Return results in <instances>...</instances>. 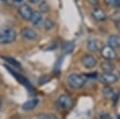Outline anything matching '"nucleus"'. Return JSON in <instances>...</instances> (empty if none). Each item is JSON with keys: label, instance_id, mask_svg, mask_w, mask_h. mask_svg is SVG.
<instances>
[{"label": "nucleus", "instance_id": "1", "mask_svg": "<svg viewBox=\"0 0 120 119\" xmlns=\"http://www.w3.org/2000/svg\"><path fill=\"white\" fill-rule=\"evenodd\" d=\"M68 86L73 90H79L84 86L86 82V76L79 73H71L67 77Z\"/></svg>", "mask_w": 120, "mask_h": 119}, {"label": "nucleus", "instance_id": "2", "mask_svg": "<svg viewBox=\"0 0 120 119\" xmlns=\"http://www.w3.org/2000/svg\"><path fill=\"white\" fill-rule=\"evenodd\" d=\"M17 38V33L8 26L0 27V44H10Z\"/></svg>", "mask_w": 120, "mask_h": 119}, {"label": "nucleus", "instance_id": "3", "mask_svg": "<svg viewBox=\"0 0 120 119\" xmlns=\"http://www.w3.org/2000/svg\"><path fill=\"white\" fill-rule=\"evenodd\" d=\"M73 105V100L72 98L67 95V94H62L60 95L56 101H55V106L56 108L61 111V112H66V111H68Z\"/></svg>", "mask_w": 120, "mask_h": 119}, {"label": "nucleus", "instance_id": "4", "mask_svg": "<svg viewBox=\"0 0 120 119\" xmlns=\"http://www.w3.org/2000/svg\"><path fill=\"white\" fill-rule=\"evenodd\" d=\"M98 80L105 86H110V85H112V84H113V83L118 82V77L113 72L101 73V74L98 75Z\"/></svg>", "mask_w": 120, "mask_h": 119}, {"label": "nucleus", "instance_id": "5", "mask_svg": "<svg viewBox=\"0 0 120 119\" xmlns=\"http://www.w3.org/2000/svg\"><path fill=\"white\" fill-rule=\"evenodd\" d=\"M99 53L101 55L102 58H104L105 60L108 61H112L116 58V52L115 49L112 48L109 45H104L100 48L99 50Z\"/></svg>", "mask_w": 120, "mask_h": 119}, {"label": "nucleus", "instance_id": "6", "mask_svg": "<svg viewBox=\"0 0 120 119\" xmlns=\"http://www.w3.org/2000/svg\"><path fill=\"white\" fill-rule=\"evenodd\" d=\"M81 63L82 65L87 68V69H92L94 68L97 64H98V61L96 59V57L92 54V53H85L82 56L81 58Z\"/></svg>", "mask_w": 120, "mask_h": 119}, {"label": "nucleus", "instance_id": "7", "mask_svg": "<svg viewBox=\"0 0 120 119\" xmlns=\"http://www.w3.org/2000/svg\"><path fill=\"white\" fill-rule=\"evenodd\" d=\"M91 17L98 22H105L107 19V13L105 12V10L99 7H93L92 11H91Z\"/></svg>", "mask_w": 120, "mask_h": 119}, {"label": "nucleus", "instance_id": "8", "mask_svg": "<svg viewBox=\"0 0 120 119\" xmlns=\"http://www.w3.org/2000/svg\"><path fill=\"white\" fill-rule=\"evenodd\" d=\"M18 12L20 14V16L25 20V21H30L32 16H33V12L34 10L31 8V7H29L27 4H22L18 8Z\"/></svg>", "mask_w": 120, "mask_h": 119}, {"label": "nucleus", "instance_id": "9", "mask_svg": "<svg viewBox=\"0 0 120 119\" xmlns=\"http://www.w3.org/2000/svg\"><path fill=\"white\" fill-rule=\"evenodd\" d=\"M21 36L24 38V39H27V40H36L38 38V34L37 32L30 28V27H24L21 30Z\"/></svg>", "mask_w": 120, "mask_h": 119}, {"label": "nucleus", "instance_id": "10", "mask_svg": "<svg viewBox=\"0 0 120 119\" xmlns=\"http://www.w3.org/2000/svg\"><path fill=\"white\" fill-rule=\"evenodd\" d=\"M99 67L102 70L103 73H110V72H113L114 70V64L112 61H108V60H104L99 64Z\"/></svg>", "mask_w": 120, "mask_h": 119}, {"label": "nucleus", "instance_id": "11", "mask_svg": "<svg viewBox=\"0 0 120 119\" xmlns=\"http://www.w3.org/2000/svg\"><path fill=\"white\" fill-rule=\"evenodd\" d=\"M39 103V99L37 98V97H34V98H31V99H28L27 101H25L22 106V109L23 111H31L33 109H35L38 104Z\"/></svg>", "mask_w": 120, "mask_h": 119}, {"label": "nucleus", "instance_id": "12", "mask_svg": "<svg viewBox=\"0 0 120 119\" xmlns=\"http://www.w3.org/2000/svg\"><path fill=\"white\" fill-rule=\"evenodd\" d=\"M107 45L111 46L113 49L120 48V36H118V35H111L108 37Z\"/></svg>", "mask_w": 120, "mask_h": 119}, {"label": "nucleus", "instance_id": "13", "mask_svg": "<svg viewBox=\"0 0 120 119\" xmlns=\"http://www.w3.org/2000/svg\"><path fill=\"white\" fill-rule=\"evenodd\" d=\"M30 22H31L32 24L35 25V26L40 25V24L43 22V16H42V13H41L39 10L34 11V12H33V16H32Z\"/></svg>", "mask_w": 120, "mask_h": 119}, {"label": "nucleus", "instance_id": "14", "mask_svg": "<svg viewBox=\"0 0 120 119\" xmlns=\"http://www.w3.org/2000/svg\"><path fill=\"white\" fill-rule=\"evenodd\" d=\"M86 48L90 52H97L98 51V41L95 38H89L86 42Z\"/></svg>", "mask_w": 120, "mask_h": 119}, {"label": "nucleus", "instance_id": "15", "mask_svg": "<svg viewBox=\"0 0 120 119\" xmlns=\"http://www.w3.org/2000/svg\"><path fill=\"white\" fill-rule=\"evenodd\" d=\"M6 67H7V69H8V70H9V71H10V72L12 73V75H13V76H14L15 78H17V80H18V81H19V82H20L21 83L24 84L25 86H28V85H29L28 82H27V81H26V80H25V79H24L23 77H22L21 75H19V74H18L17 72H14V71H13V70H12V69H11L10 67H8V66H6Z\"/></svg>", "mask_w": 120, "mask_h": 119}, {"label": "nucleus", "instance_id": "16", "mask_svg": "<svg viewBox=\"0 0 120 119\" xmlns=\"http://www.w3.org/2000/svg\"><path fill=\"white\" fill-rule=\"evenodd\" d=\"M110 19L114 23V25L117 24V23H119L120 22V10L119 9H116L115 11H113L111 14V16H110Z\"/></svg>", "mask_w": 120, "mask_h": 119}, {"label": "nucleus", "instance_id": "17", "mask_svg": "<svg viewBox=\"0 0 120 119\" xmlns=\"http://www.w3.org/2000/svg\"><path fill=\"white\" fill-rule=\"evenodd\" d=\"M43 24H44V28L45 30L49 31L51 29H52V27L54 26V22L51 19H46L44 22H43Z\"/></svg>", "mask_w": 120, "mask_h": 119}, {"label": "nucleus", "instance_id": "18", "mask_svg": "<svg viewBox=\"0 0 120 119\" xmlns=\"http://www.w3.org/2000/svg\"><path fill=\"white\" fill-rule=\"evenodd\" d=\"M37 119H57L55 115L52 113H39L37 115Z\"/></svg>", "mask_w": 120, "mask_h": 119}, {"label": "nucleus", "instance_id": "19", "mask_svg": "<svg viewBox=\"0 0 120 119\" xmlns=\"http://www.w3.org/2000/svg\"><path fill=\"white\" fill-rule=\"evenodd\" d=\"M73 49H74V44H73V42H68V43H66V44L64 45V48H63V50H64V52H65L66 53H70V52L73 51Z\"/></svg>", "mask_w": 120, "mask_h": 119}, {"label": "nucleus", "instance_id": "20", "mask_svg": "<svg viewBox=\"0 0 120 119\" xmlns=\"http://www.w3.org/2000/svg\"><path fill=\"white\" fill-rule=\"evenodd\" d=\"M6 61H8V63H10L11 65H13V66H15V67H21V64L16 60V59H14V58H12V57H3Z\"/></svg>", "mask_w": 120, "mask_h": 119}, {"label": "nucleus", "instance_id": "21", "mask_svg": "<svg viewBox=\"0 0 120 119\" xmlns=\"http://www.w3.org/2000/svg\"><path fill=\"white\" fill-rule=\"evenodd\" d=\"M103 95L105 97H113L114 96V92L109 86H105V88L103 89Z\"/></svg>", "mask_w": 120, "mask_h": 119}, {"label": "nucleus", "instance_id": "22", "mask_svg": "<svg viewBox=\"0 0 120 119\" xmlns=\"http://www.w3.org/2000/svg\"><path fill=\"white\" fill-rule=\"evenodd\" d=\"M49 10V5L47 4V2L45 1H42L40 4H39V11L42 13V12H46Z\"/></svg>", "mask_w": 120, "mask_h": 119}, {"label": "nucleus", "instance_id": "23", "mask_svg": "<svg viewBox=\"0 0 120 119\" xmlns=\"http://www.w3.org/2000/svg\"><path fill=\"white\" fill-rule=\"evenodd\" d=\"M98 118L99 119H112V116L108 113V112H102L98 114Z\"/></svg>", "mask_w": 120, "mask_h": 119}, {"label": "nucleus", "instance_id": "24", "mask_svg": "<svg viewBox=\"0 0 120 119\" xmlns=\"http://www.w3.org/2000/svg\"><path fill=\"white\" fill-rule=\"evenodd\" d=\"M86 2L88 3V5L92 6L93 7H96L98 6V0H86Z\"/></svg>", "mask_w": 120, "mask_h": 119}, {"label": "nucleus", "instance_id": "25", "mask_svg": "<svg viewBox=\"0 0 120 119\" xmlns=\"http://www.w3.org/2000/svg\"><path fill=\"white\" fill-rule=\"evenodd\" d=\"M112 7H113L116 8V9L120 8V0H114V1H113V4H112Z\"/></svg>", "mask_w": 120, "mask_h": 119}, {"label": "nucleus", "instance_id": "26", "mask_svg": "<svg viewBox=\"0 0 120 119\" xmlns=\"http://www.w3.org/2000/svg\"><path fill=\"white\" fill-rule=\"evenodd\" d=\"M113 1L114 0H103V3L106 5V6H112V4H113Z\"/></svg>", "mask_w": 120, "mask_h": 119}, {"label": "nucleus", "instance_id": "27", "mask_svg": "<svg viewBox=\"0 0 120 119\" xmlns=\"http://www.w3.org/2000/svg\"><path fill=\"white\" fill-rule=\"evenodd\" d=\"M30 3H32V4H37V3H38V2H40L41 0H28Z\"/></svg>", "mask_w": 120, "mask_h": 119}, {"label": "nucleus", "instance_id": "28", "mask_svg": "<svg viewBox=\"0 0 120 119\" xmlns=\"http://www.w3.org/2000/svg\"><path fill=\"white\" fill-rule=\"evenodd\" d=\"M115 27L120 31V22H119V23H117V24H115Z\"/></svg>", "mask_w": 120, "mask_h": 119}, {"label": "nucleus", "instance_id": "29", "mask_svg": "<svg viewBox=\"0 0 120 119\" xmlns=\"http://www.w3.org/2000/svg\"><path fill=\"white\" fill-rule=\"evenodd\" d=\"M13 1H14V2H18V3H19V2H22V0H13Z\"/></svg>", "mask_w": 120, "mask_h": 119}, {"label": "nucleus", "instance_id": "30", "mask_svg": "<svg viewBox=\"0 0 120 119\" xmlns=\"http://www.w3.org/2000/svg\"><path fill=\"white\" fill-rule=\"evenodd\" d=\"M1 106H2V100H1V98H0V108H1Z\"/></svg>", "mask_w": 120, "mask_h": 119}, {"label": "nucleus", "instance_id": "31", "mask_svg": "<svg viewBox=\"0 0 120 119\" xmlns=\"http://www.w3.org/2000/svg\"><path fill=\"white\" fill-rule=\"evenodd\" d=\"M117 119H120V114L118 115V117H117Z\"/></svg>", "mask_w": 120, "mask_h": 119}, {"label": "nucleus", "instance_id": "32", "mask_svg": "<svg viewBox=\"0 0 120 119\" xmlns=\"http://www.w3.org/2000/svg\"><path fill=\"white\" fill-rule=\"evenodd\" d=\"M119 77H120V71H119Z\"/></svg>", "mask_w": 120, "mask_h": 119}, {"label": "nucleus", "instance_id": "33", "mask_svg": "<svg viewBox=\"0 0 120 119\" xmlns=\"http://www.w3.org/2000/svg\"><path fill=\"white\" fill-rule=\"evenodd\" d=\"M2 1H6V0H2Z\"/></svg>", "mask_w": 120, "mask_h": 119}]
</instances>
